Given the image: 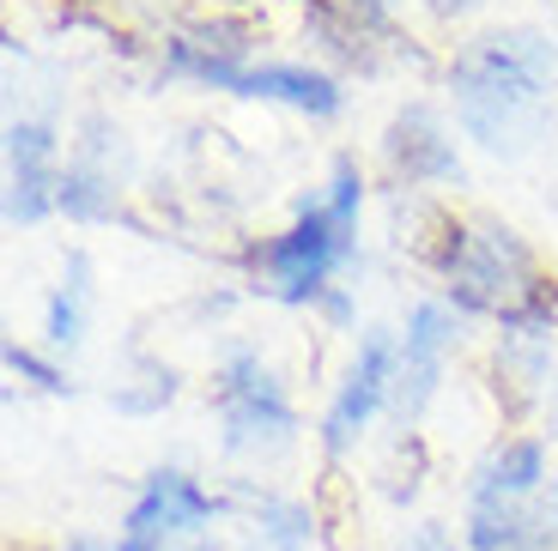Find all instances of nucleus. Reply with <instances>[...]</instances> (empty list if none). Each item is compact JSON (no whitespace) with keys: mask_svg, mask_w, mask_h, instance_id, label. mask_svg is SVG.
I'll list each match as a JSON object with an SVG mask.
<instances>
[{"mask_svg":"<svg viewBox=\"0 0 558 551\" xmlns=\"http://www.w3.org/2000/svg\"><path fill=\"white\" fill-rule=\"evenodd\" d=\"M389 551H468V546H456V539H449L444 527H413V534L395 539Z\"/></svg>","mask_w":558,"mask_h":551,"instance_id":"obj_18","label":"nucleus"},{"mask_svg":"<svg viewBox=\"0 0 558 551\" xmlns=\"http://www.w3.org/2000/svg\"><path fill=\"white\" fill-rule=\"evenodd\" d=\"M92 13L104 19L110 30H122V37H153L165 42L170 30V0H92Z\"/></svg>","mask_w":558,"mask_h":551,"instance_id":"obj_16","label":"nucleus"},{"mask_svg":"<svg viewBox=\"0 0 558 551\" xmlns=\"http://www.w3.org/2000/svg\"><path fill=\"white\" fill-rule=\"evenodd\" d=\"M170 400H177V370H170L165 358H146V352H128L122 364H116L110 376V406L116 413H165Z\"/></svg>","mask_w":558,"mask_h":551,"instance_id":"obj_15","label":"nucleus"},{"mask_svg":"<svg viewBox=\"0 0 558 551\" xmlns=\"http://www.w3.org/2000/svg\"><path fill=\"white\" fill-rule=\"evenodd\" d=\"M92 297H98V285H92V255H85V248H68L56 291L43 297V352H49V358H73L85 345Z\"/></svg>","mask_w":558,"mask_h":551,"instance_id":"obj_14","label":"nucleus"},{"mask_svg":"<svg viewBox=\"0 0 558 551\" xmlns=\"http://www.w3.org/2000/svg\"><path fill=\"white\" fill-rule=\"evenodd\" d=\"M432 273L468 321H498V333H558V273L498 212H449Z\"/></svg>","mask_w":558,"mask_h":551,"instance_id":"obj_2","label":"nucleus"},{"mask_svg":"<svg viewBox=\"0 0 558 551\" xmlns=\"http://www.w3.org/2000/svg\"><path fill=\"white\" fill-rule=\"evenodd\" d=\"M468 340V316L449 304L444 291L437 297H418L407 309V328H401V364H395V394H389V418L401 437H413L418 418L432 413L437 388L449 376V358L461 352Z\"/></svg>","mask_w":558,"mask_h":551,"instance_id":"obj_7","label":"nucleus"},{"mask_svg":"<svg viewBox=\"0 0 558 551\" xmlns=\"http://www.w3.org/2000/svg\"><path fill=\"white\" fill-rule=\"evenodd\" d=\"M377 158H383V176H389L395 194H444V188L468 182L456 122L437 110L432 97H407L401 110L383 122Z\"/></svg>","mask_w":558,"mask_h":551,"instance_id":"obj_6","label":"nucleus"},{"mask_svg":"<svg viewBox=\"0 0 558 551\" xmlns=\"http://www.w3.org/2000/svg\"><path fill=\"white\" fill-rule=\"evenodd\" d=\"M7 376L13 382H25V388H37V394H73V382H68V370H61V358H49L43 345H19V340H7Z\"/></svg>","mask_w":558,"mask_h":551,"instance_id":"obj_17","label":"nucleus"},{"mask_svg":"<svg viewBox=\"0 0 558 551\" xmlns=\"http://www.w3.org/2000/svg\"><path fill=\"white\" fill-rule=\"evenodd\" d=\"M395 364H401V333L395 328H364L359 345H352L347 370H340V388L328 400V413L316 425L322 455L340 461L364 442V430L389 413V394H395Z\"/></svg>","mask_w":558,"mask_h":551,"instance_id":"obj_8","label":"nucleus"},{"mask_svg":"<svg viewBox=\"0 0 558 551\" xmlns=\"http://www.w3.org/2000/svg\"><path fill=\"white\" fill-rule=\"evenodd\" d=\"M158 79L201 85V91H231L250 103H279L310 122H335L347 110L340 73L316 61H267L238 25H177L158 42Z\"/></svg>","mask_w":558,"mask_h":551,"instance_id":"obj_4","label":"nucleus"},{"mask_svg":"<svg viewBox=\"0 0 558 551\" xmlns=\"http://www.w3.org/2000/svg\"><path fill=\"white\" fill-rule=\"evenodd\" d=\"M61 170H68V146H61V134L43 115L7 122V224L13 231L56 219Z\"/></svg>","mask_w":558,"mask_h":551,"instance_id":"obj_10","label":"nucleus"},{"mask_svg":"<svg viewBox=\"0 0 558 551\" xmlns=\"http://www.w3.org/2000/svg\"><path fill=\"white\" fill-rule=\"evenodd\" d=\"M553 467H546V442L541 437H504L486 449V461L468 479V510H517L546 491Z\"/></svg>","mask_w":558,"mask_h":551,"instance_id":"obj_12","label":"nucleus"},{"mask_svg":"<svg viewBox=\"0 0 558 551\" xmlns=\"http://www.w3.org/2000/svg\"><path fill=\"white\" fill-rule=\"evenodd\" d=\"M116 551H170V546H158V539H140V534H122V539H116Z\"/></svg>","mask_w":558,"mask_h":551,"instance_id":"obj_20","label":"nucleus"},{"mask_svg":"<svg viewBox=\"0 0 558 551\" xmlns=\"http://www.w3.org/2000/svg\"><path fill=\"white\" fill-rule=\"evenodd\" d=\"M128 170H134L128 127L110 122V115H85L80 134H73L68 170H61L56 212H61V219H73V224H110V219H122Z\"/></svg>","mask_w":558,"mask_h":551,"instance_id":"obj_9","label":"nucleus"},{"mask_svg":"<svg viewBox=\"0 0 558 551\" xmlns=\"http://www.w3.org/2000/svg\"><path fill=\"white\" fill-rule=\"evenodd\" d=\"M213 418H219V449L231 461L267 467L298 449V406L255 345H231L213 364Z\"/></svg>","mask_w":558,"mask_h":551,"instance_id":"obj_5","label":"nucleus"},{"mask_svg":"<svg viewBox=\"0 0 558 551\" xmlns=\"http://www.w3.org/2000/svg\"><path fill=\"white\" fill-rule=\"evenodd\" d=\"M541 515H546V527L558 534V467H553V479H546V491H541Z\"/></svg>","mask_w":558,"mask_h":551,"instance_id":"obj_19","label":"nucleus"},{"mask_svg":"<svg viewBox=\"0 0 558 551\" xmlns=\"http://www.w3.org/2000/svg\"><path fill=\"white\" fill-rule=\"evenodd\" d=\"M553 79H558V49L546 30L504 25L486 30V37H468L444 68L449 122L486 158L522 164L553 134Z\"/></svg>","mask_w":558,"mask_h":551,"instance_id":"obj_1","label":"nucleus"},{"mask_svg":"<svg viewBox=\"0 0 558 551\" xmlns=\"http://www.w3.org/2000/svg\"><path fill=\"white\" fill-rule=\"evenodd\" d=\"M364 170L352 152L335 158L328 182L298 200L292 224L250 248V285L267 304L286 309H322L335 279L359 267V219H364Z\"/></svg>","mask_w":558,"mask_h":551,"instance_id":"obj_3","label":"nucleus"},{"mask_svg":"<svg viewBox=\"0 0 558 551\" xmlns=\"http://www.w3.org/2000/svg\"><path fill=\"white\" fill-rule=\"evenodd\" d=\"M546 430L558 437V376H553V394H546Z\"/></svg>","mask_w":558,"mask_h":551,"instance_id":"obj_21","label":"nucleus"},{"mask_svg":"<svg viewBox=\"0 0 558 551\" xmlns=\"http://www.w3.org/2000/svg\"><path fill=\"white\" fill-rule=\"evenodd\" d=\"M68 551H116V546H104V539H73Z\"/></svg>","mask_w":558,"mask_h":551,"instance_id":"obj_22","label":"nucleus"},{"mask_svg":"<svg viewBox=\"0 0 558 551\" xmlns=\"http://www.w3.org/2000/svg\"><path fill=\"white\" fill-rule=\"evenodd\" d=\"M553 340L558 333H498V345H492V388H498V406L510 418L534 413V406L546 413V394L558 376Z\"/></svg>","mask_w":558,"mask_h":551,"instance_id":"obj_13","label":"nucleus"},{"mask_svg":"<svg viewBox=\"0 0 558 551\" xmlns=\"http://www.w3.org/2000/svg\"><path fill=\"white\" fill-rule=\"evenodd\" d=\"M219 515H225L219 491H207L189 467H158V473H146V485H140L122 534L158 539V546H182V539H207L213 527H219Z\"/></svg>","mask_w":558,"mask_h":551,"instance_id":"obj_11","label":"nucleus"}]
</instances>
